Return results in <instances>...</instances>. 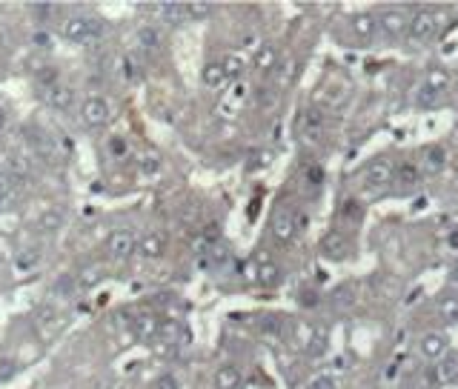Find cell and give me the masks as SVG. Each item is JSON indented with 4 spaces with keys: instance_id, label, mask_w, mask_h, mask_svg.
Here are the masks:
<instances>
[{
    "instance_id": "obj_14",
    "label": "cell",
    "mask_w": 458,
    "mask_h": 389,
    "mask_svg": "<svg viewBox=\"0 0 458 389\" xmlns=\"http://www.w3.org/2000/svg\"><path fill=\"white\" fill-rule=\"evenodd\" d=\"M44 101L52 106V109H69L72 103H75V92L69 89V86H61V83H52V86H46L44 89Z\"/></svg>"
},
{
    "instance_id": "obj_13",
    "label": "cell",
    "mask_w": 458,
    "mask_h": 389,
    "mask_svg": "<svg viewBox=\"0 0 458 389\" xmlns=\"http://www.w3.org/2000/svg\"><path fill=\"white\" fill-rule=\"evenodd\" d=\"M163 252H166V238L160 232H146L138 241V255L144 257V261H158Z\"/></svg>"
},
{
    "instance_id": "obj_7",
    "label": "cell",
    "mask_w": 458,
    "mask_h": 389,
    "mask_svg": "<svg viewBox=\"0 0 458 389\" xmlns=\"http://www.w3.org/2000/svg\"><path fill=\"white\" fill-rule=\"evenodd\" d=\"M379 26H381L384 37L395 40V37L407 34V29H409V18H407V12H404V9H387V12H381Z\"/></svg>"
},
{
    "instance_id": "obj_40",
    "label": "cell",
    "mask_w": 458,
    "mask_h": 389,
    "mask_svg": "<svg viewBox=\"0 0 458 389\" xmlns=\"http://www.w3.org/2000/svg\"><path fill=\"white\" fill-rule=\"evenodd\" d=\"M120 72H123V77H127V80H138L141 77V66H135L132 58H123L120 60Z\"/></svg>"
},
{
    "instance_id": "obj_43",
    "label": "cell",
    "mask_w": 458,
    "mask_h": 389,
    "mask_svg": "<svg viewBox=\"0 0 458 389\" xmlns=\"http://www.w3.org/2000/svg\"><path fill=\"white\" fill-rule=\"evenodd\" d=\"M15 264H18L20 269H29V267H34V264H37V252H32V255H20Z\"/></svg>"
},
{
    "instance_id": "obj_39",
    "label": "cell",
    "mask_w": 458,
    "mask_h": 389,
    "mask_svg": "<svg viewBox=\"0 0 458 389\" xmlns=\"http://www.w3.org/2000/svg\"><path fill=\"white\" fill-rule=\"evenodd\" d=\"M186 12H189V18L203 20V18L212 15V6H210V4H186Z\"/></svg>"
},
{
    "instance_id": "obj_36",
    "label": "cell",
    "mask_w": 458,
    "mask_h": 389,
    "mask_svg": "<svg viewBox=\"0 0 458 389\" xmlns=\"http://www.w3.org/2000/svg\"><path fill=\"white\" fill-rule=\"evenodd\" d=\"M221 63H224V69H227V75H229V80H235V77H241V75H243V60H241V58H235V55H229V58H224Z\"/></svg>"
},
{
    "instance_id": "obj_17",
    "label": "cell",
    "mask_w": 458,
    "mask_h": 389,
    "mask_svg": "<svg viewBox=\"0 0 458 389\" xmlns=\"http://www.w3.org/2000/svg\"><path fill=\"white\" fill-rule=\"evenodd\" d=\"M424 86H430L433 92H438V95H444L450 86H452V75H450V69L447 66H430L427 69V77H424Z\"/></svg>"
},
{
    "instance_id": "obj_45",
    "label": "cell",
    "mask_w": 458,
    "mask_h": 389,
    "mask_svg": "<svg viewBox=\"0 0 458 389\" xmlns=\"http://www.w3.org/2000/svg\"><path fill=\"white\" fill-rule=\"evenodd\" d=\"M450 283H452V286H458V264L450 269Z\"/></svg>"
},
{
    "instance_id": "obj_1",
    "label": "cell",
    "mask_w": 458,
    "mask_h": 389,
    "mask_svg": "<svg viewBox=\"0 0 458 389\" xmlns=\"http://www.w3.org/2000/svg\"><path fill=\"white\" fill-rule=\"evenodd\" d=\"M438 23H441V12L438 9H419L412 18H409V29H407V40L409 46H424V43L438 32Z\"/></svg>"
},
{
    "instance_id": "obj_15",
    "label": "cell",
    "mask_w": 458,
    "mask_h": 389,
    "mask_svg": "<svg viewBox=\"0 0 458 389\" xmlns=\"http://www.w3.org/2000/svg\"><path fill=\"white\" fill-rule=\"evenodd\" d=\"M433 378H435V383H441V386H447V383H455V381H458V355H455V352L444 355V358L435 364V369H433Z\"/></svg>"
},
{
    "instance_id": "obj_16",
    "label": "cell",
    "mask_w": 458,
    "mask_h": 389,
    "mask_svg": "<svg viewBox=\"0 0 458 389\" xmlns=\"http://www.w3.org/2000/svg\"><path fill=\"white\" fill-rule=\"evenodd\" d=\"M201 80H203L206 89H224V86L229 83V75H227L224 63H221V60H215V63H206V66H203Z\"/></svg>"
},
{
    "instance_id": "obj_37",
    "label": "cell",
    "mask_w": 458,
    "mask_h": 389,
    "mask_svg": "<svg viewBox=\"0 0 458 389\" xmlns=\"http://www.w3.org/2000/svg\"><path fill=\"white\" fill-rule=\"evenodd\" d=\"M312 329L310 326H295V347L298 350H307L310 352V343H312Z\"/></svg>"
},
{
    "instance_id": "obj_24",
    "label": "cell",
    "mask_w": 458,
    "mask_h": 389,
    "mask_svg": "<svg viewBox=\"0 0 458 389\" xmlns=\"http://www.w3.org/2000/svg\"><path fill=\"white\" fill-rule=\"evenodd\" d=\"M419 163H412V160H404L395 166V184L401 186H412V184H419Z\"/></svg>"
},
{
    "instance_id": "obj_6",
    "label": "cell",
    "mask_w": 458,
    "mask_h": 389,
    "mask_svg": "<svg viewBox=\"0 0 458 389\" xmlns=\"http://www.w3.org/2000/svg\"><path fill=\"white\" fill-rule=\"evenodd\" d=\"M106 252H109V257H115V261H127L129 255L138 252V238H135L129 229H117V232L109 235Z\"/></svg>"
},
{
    "instance_id": "obj_29",
    "label": "cell",
    "mask_w": 458,
    "mask_h": 389,
    "mask_svg": "<svg viewBox=\"0 0 458 389\" xmlns=\"http://www.w3.org/2000/svg\"><path fill=\"white\" fill-rule=\"evenodd\" d=\"M206 261H210V267H212V269L227 267V264H229V249H227L224 243H215L210 252H206Z\"/></svg>"
},
{
    "instance_id": "obj_32",
    "label": "cell",
    "mask_w": 458,
    "mask_h": 389,
    "mask_svg": "<svg viewBox=\"0 0 458 389\" xmlns=\"http://www.w3.org/2000/svg\"><path fill=\"white\" fill-rule=\"evenodd\" d=\"M295 75H298V60H286L284 66H278V86H281V89L293 83Z\"/></svg>"
},
{
    "instance_id": "obj_22",
    "label": "cell",
    "mask_w": 458,
    "mask_h": 389,
    "mask_svg": "<svg viewBox=\"0 0 458 389\" xmlns=\"http://www.w3.org/2000/svg\"><path fill=\"white\" fill-rule=\"evenodd\" d=\"M132 329H135V335L141 340H155L158 332H160V321L155 315H138L135 324H132Z\"/></svg>"
},
{
    "instance_id": "obj_2",
    "label": "cell",
    "mask_w": 458,
    "mask_h": 389,
    "mask_svg": "<svg viewBox=\"0 0 458 389\" xmlns=\"http://www.w3.org/2000/svg\"><path fill=\"white\" fill-rule=\"evenodd\" d=\"M103 32V23L92 15H72L61 23V37L72 40V43H87L92 37H98Z\"/></svg>"
},
{
    "instance_id": "obj_44",
    "label": "cell",
    "mask_w": 458,
    "mask_h": 389,
    "mask_svg": "<svg viewBox=\"0 0 458 389\" xmlns=\"http://www.w3.org/2000/svg\"><path fill=\"white\" fill-rule=\"evenodd\" d=\"M158 389H178V381L172 375H163V378H158Z\"/></svg>"
},
{
    "instance_id": "obj_46",
    "label": "cell",
    "mask_w": 458,
    "mask_h": 389,
    "mask_svg": "<svg viewBox=\"0 0 458 389\" xmlns=\"http://www.w3.org/2000/svg\"><path fill=\"white\" fill-rule=\"evenodd\" d=\"M6 120H9V117H6V112L0 109V132H4V129H6Z\"/></svg>"
},
{
    "instance_id": "obj_3",
    "label": "cell",
    "mask_w": 458,
    "mask_h": 389,
    "mask_svg": "<svg viewBox=\"0 0 458 389\" xmlns=\"http://www.w3.org/2000/svg\"><path fill=\"white\" fill-rule=\"evenodd\" d=\"M269 232H272V241H275V243H289V241H293V238L298 235V209L281 206V209L272 215Z\"/></svg>"
},
{
    "instance_id": "obj_19",
    "label": "cell",
    "mask_w": 458,
    "mask_h": 389,
    "mask_svg": "<svg viewBox=\"0 0 458 389\" xmlns=\"http://www.w3.org/2000/svg\"><path fill=\"white\" fill-rule=\"evenodd\" d=\"M163 23H172V26H178V23H184L186 18H189V12H186V6L184 4H160V6H155L152 9Z\"/></svg>"
},
{
    "instance_id": "obj_20",
    "label": "cell",
    "mask_w": 458,
    "mask_h": 389,
    "mask_svg": "<svg viewBox=\"0 0 458 389\" xmlns=\"http://www.w3.org/2000/svg\"><path fill=\"white\" fill-rule=\"evenodd\" d=\"M160 32L155 29V26H141L138 29V34H135V46L141 49V52H158L160 49Z\"/></svg>"
},
{
    "instance_id": "obj_26",
    "label": "cell",
    "mask_w": 458,
    "mask_h": 389,
    "mask_svg": "<svg viewBox=\"0 0 458 389\" xmlns=\"http://www.w3.org/2000/svg\"><path fill=\"white\" fill-rule=\"evenodd\" d=\"M415 106L419 109H435L438 103H441V95L438 92H433L430 86H421V89H415Z\"/></svg>"
},
{
    "instance_id": "obj_28",
    "label": "cell",
    "mask_w": 458,
    "mask_h": 389,
    "mask_svg": "<svg viewBox=\"0 0 458 389\" xmlns=\"http://www.w3.org/2000/svg\"><path fill=\"white\" fill-rule=\"evenodd\" d=\"M341 98H344V92H341V86L338 89H318L315 92V103H321V106H326V109H332V106H338L341 103Z\"/></svg>"
},
{
    "instance_id": "obj_4",
    "label": "cell",
    "mask_w": 458,
    "mask_h": 389,
    "mask_svg": "<svg viewBox=\"0 0 458 389\" xmlns=\"http://www.w3.org/2000/svg\"><path fill=\"white\" fill-rule=\"evenodd\" d=\"M80 120H83V126H89V129H103V126L112 120V106H109V101H103V98H98V95L87 98V101L80 103Z\"/></svg>"
},
{
    "instance_id": "obj_18",
    "label": "cell",
    "mask_w": 458,
    "mask_h": 389,
    "mask_svg": "<svg viewBox=\"0 0 458 389\" xmlns=\"http://www.w3.org/2000/svg\"><path fill=\"white\" fill-rule=\"evenodd\" d=\"M241 383H243V372L235 364L218 366V372H215V386L218 389H241Z\"/></svg>"
},
{
    "instance_id": "obj_21",
    "label": "cell",
    "mask_w": 458,
    "mask_h": 389,
    "mask_svg": "<svg viewBox=\"0 0 458 389\" xmlns=\"http://www.w3.org/2000/svg\"><path fill=\"white\" fill-rule=\"evenodd\" d=\"M435 310H438L441 321H447V324H458V295H452V292L438 295Z\"/></svg>"
},
{
    "instance_id": "obj_33",
    "label": "cell",
    "mask_w": 458,
    "mask_h": 389,
    "mask_svg": "<svg viewBox=\"0 0 458 389\" xmlns=\"http://www.w3.org/2000/svg\"><path fill=\"white\" fill-rule=\"evenodd\" d=\"M307 389H338V381L332 378V375H326V372H321V375H315V378H310V383H307Z\"/></svg>"
},
{
    "instance_id": "obj_8",
    "label": "cell",
    "mask_w": 458,
    "mask_h": 389,
    "mask_svg": "<svg viewBox=\"0 0 458 389\" xmlns=\"http://www.w3.org/2000/svg\"><path fill=\"white\" fill-rule=\"evenodd\" d=\"M419 350H421L424 358H430V361L438 364L444 355H450V338L444 332H427L421 338V343H419Z\"/></svg>"
},
{
    "instance_id": "obj_25",
    "label": "cell",
    "mask_w": 458,
    "mask_h": 389,
    "mask_svg": "<svg viewBox=\"0 0 458 389\" xmlns=\"http://www.w3.org/2000/svg\"><path fill=\"white\" fill-rule=\"evenodd\" d=\"M352 32L358 34V37H372V32L379 29V18H372V15H367V12H361V15H355L352 18Z\"/></svg>"
},
{
    "instance_id": "obj_34",
    "label": "cell",
    "mask_w": 458,
    "mask_h": 389,
    "mask_svg": "<svg viewBox=\"0 0 458 389\" xmlns=\"http://www.w3.org/2000/svg\"><path fill=\"white\" fill-rule=\"evenodd\" d=\"M101 278H103V272H101L98 267H92V269H83V272H80V278H77V286H80V289H89V286H95Z\"/></svg>"
},
{
    "instance_id": "obj_9",
    "label": "cell",
    "mask_w": 458,
    "mask_h": 389,
    "mask_svg": "<svg viewBox=\"0 0 458 389\" xmlns=\"http://www.w3.org/2000/svg\"><path fill=\"white\" fill-rule=\"evenodd\" d=\"M444 166H447V152H444V146L430 144V146L421 149V155H419V169L424 172V175H438Z\"/></svg>"
},
{
    "instance_id": "obj_41",
    "label": "cell",
    "mask_w": 458,
    "mask_h": 389,
    "mask_svg": "<svg viewBox=\"0 0 458 389\" xmlns=\"http://www.w3.org/2000/svg\"><path fill=\"white\" fill-rule=\"evenodd\" d=\"M127 152H129V146H127V141H123V138H112L109 141V155L112 158H127Z\"/></svg>"
},
{
    "instance_id": "obj_35",
    "label": "cell",
    "mask_w": 458,
    "mask_h": 389,
    "mask_svg": "<svg viewBox=\"0 0 458 389\" xmlns=\"http://www.w3.org/2000/svg\"><path fill=\"white\" fill-rule=\"evenodd\" d=\"M138 169L144 172V175H158V172H160V158L158 155H144Z\"/></svg>"
},
{
    "instance_id": "obj_38",
    "label": "cell",
    "mask_w": 458,
    "mask_h": 389,
    "mask_svg": "<svg viewBox=\"0 0 458 389\" xmlns=\"http://www.w3.org/2000/svg\"><path fill=\"white\" fill-rule=\"evenodd\" d=\"M15 375H18V361H12V358H4V361H0V383L12 381Z\"/></svg>"
},
{
    "instance_id": "obj_31",
    "label": "cell",
    "mask_w": 458,
    "mask_h": 389,
    "mask_svg": "<svg viewBox=\"0 0 458 389\" xmlns=\"http://www.w3.org/2000/svg\"><path fill=\"white\" fill-rule=\"evenodd\" d=\"M341 218L350 221V224H361V218H364V206H361L358 200H344V206H341Z\"/></svg>"
},
{
    "instance_id": "obj_11",
    "label": "cell",
    "mask_w": 458,
    "mask_h": 389,
    "mask_svg": "<svg viewBox=\"0 0 458 389\" xmlns=\"http://www.w3.org/2000/svg\"><path fill=\"white\" fill-rule=\"evenodd\" d=\"M246 101H249V86H246V83H235L232 89H229V95L221 101L218 112H221L224 117H232V115H238V112L243 109Z\"/></svg>"
},
{
    "instance_id": "obj_12",
    "label": "cell",
    "mask_w": 458,
    "mask_h": 389,
    "mask_svg": "<svg viewBox=\"0 0 458 389\" xmlns=\"http://www.w3.org/2000/svg\"><path fill=\"white\" fill-rule=\"evenodd\" d=\"M347 252H350V243L341 232H329L321 238V255L329 257V261H344Z\"/></svg>"
},
{
    "instance_id": "obj_23",
    "label": "cell",
    "mask_w": 458,
    "mask_h": 389,
    "mask_svg": "<svg viewBox=\"0 0 458 389\" xmlns=\"http://www.w3.org/2000/svg\"><path fill=\"white\" fill-rule=\"evenodd\" d=\"M253 63H255L258 72H275L278 69V49L272 46V43H264V46H258Z\"/></svg>"
},
{
    "instance_id": "obj_10",
    "label": "cell",
    "mask_w": 458,
    "mask_h": 389,
    "mask_svg": "<svg viewBox=\"0 0 458 389\" xmlns=\"http://www.w3.org/2000/svg\"><path fill=\"white\" fill-rule=\"evenodd\" d=\"M34 326H37V332L44 335V338H52V332L63 326V315H61L52 304H46V307H40V310H37V315H34Z\"/></svg>"
},
{
    "instance_id": "obj_42",
    "label": "cell",
    "mask_w": 458,
    "mask_h": 389,
    "mask_svg": "<svg viewBox=\"0 0 458 389\" xmlns=\"http://www.w3.org/2000/svg\"><path fill=\"white\" fill-rule=\"evenodd\" d=\"M9 200H12V184L6 175H0V209H4Z\"/></svg>"
},
{
    "instance_id": "obj_5",
    "label": "cell",
    "mask_w": 458,
    "mask_h": 389,
    "mask_svg": "<svg viewBox=\"0 0 458 389\" xmlns=\"http://www.w3.org/2000/svg\"><path fill=\"white\" fill-rule=\"evenodd\" d=\"M364 181H367V189H369V192H372V189H384V186H390V184L395 181V166H393V160H387V158L372 160V163L367 166Z\"/></svg>"
},
{
    "instance_id": "obj_27",
    "label": "cell",
    "mask_w": 458,
    "mask_h": 389,
    "mask_svg": "<svg viewBox=\"0 0 458 389\" xmlns=\"http://www.w3.org/2000/svg\"><path fill=\"white\" fill-rule=\"evenodd\" d=\"M278 281H281V269H278L272 261H261V264H258V283L275 286Z\"/></svg>"
},
{
    "instance_id": "obj_30",
    "label": "cell",
    "mask_w": 458,
    "mask_h": 389,
    "mask_svg": "<svg viewBox=\"0 0 458 389\" xmlns=\"http://www.w3.org/2000/svg\"><path fill=\"white\" fill-rule=\"evenodd\" d=\"M181 335H184V329H181V324H178V321H172V318L160 321V332H158V338H163L166 343H175Z\"/></svg>"
}]
</instances>
